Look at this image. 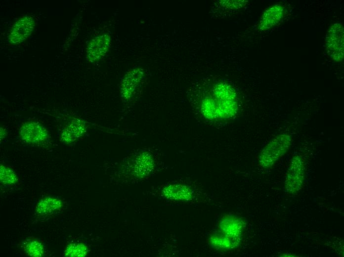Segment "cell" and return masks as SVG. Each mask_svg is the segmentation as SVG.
<instances>
[{
  "label": "cell",
  "instance_id": "cell-1",
  "mask_svg": "<svg viewBox=\"0 0 344 257\" xmlns=\"http://www.w3.org/2000/svg\"><path fill=\"white\" fill-rule=\"evenodd\" d=\"M201 110L209 118L232 117L238 110L235 91L227 84L216 85L202 101Z\"/></svg>",
  "mask_w": 344,
  "mask_h": 257
},
{
  "label": "cell",
  "instance_id": "cell-2",
  "mask_svg": "<svg viewBox=\"0 0 344 257\" xmlns=\"http://www.w3.org/2000/svg\"><path fill=\"white\" fill-rule=\"evenodd\" d=\"M292 141V136L286 133H281L272 138L260 153L258 161L261 167H272L288 151Z\"/></svg>",
  "mask_w": 344,
  "mask_h": 257
},
{
  "label": "cell",
  "instance_id": "cell-3",
  "mask_svg": "<svg viewBox=\"0 0 344 257\" xmlns=\"http://www.w3.org/2000/svg\"><path fill=\"white\" fill-rule=\"evenodd\" d=\"M146 82L145 74L141 68L129 70L120 83L121 96L123 100L130 102L139 96Z\"/></svg>",
  "mask_w": 344,
  "mask_h": 257
},
{
  "label": "cell",
  "instance_id": "cell-4",
  "mask_svg": "<svg viewBox=\"0 0 344 257\" xmlns=\"http://www.w3.org/2000/svg\"><path fill=\"white\" fill-rule=\"evenodd\" d=\"M305 176V163L299 155L293 157L285 175L284 190L289 195H295L302 187Z\"/></svg>",
  "mask_w": 344,
  "mask_h": 257
},
{
  "label": "cell",
  "instance_id": "cell-5",
  "mask_svg": "<svg viewBox=\"0 0 344 257\" xmlns=\"http://www.w3.org/2000/svg\"><path fill=\"white\" fill-rule=\"evenodd\" d=\"M344 26L341 23L333 25L328 31L325 44L330 57L336 62H341L344 58Z\"/></svg>",
  "mask_w": 344,
  "mask_h": 257
},
{
  "label": "cell",
  "instance_id": "cell-6",
  "mask_svg": "<svg viewBox=\"0 0 344 257\" xmlns=\"http://www.w3.org/2000/svg\"><path fill=\"white\" fill-rule=\"evenodd\" d=\"M35 27V21L31 16H24L17 21L8 36L9 41L14 44L26 41L32 34Z\"/></svg>",
  "mask_w": 344,
  "mask_h": 257
},
{
  "label": "cell",
  "instance_id": "cell-7",
  "mask_svg": "<svg viewBox=\"0 0 344 257\" xmlns=\"http://www.w3.org/2000/svg\"><path fill=\"white\" fill-rule=\"evenodd\" d=\"M110 36L106 34L92 39L86 49V56L89 62H93L102 58L107 52L110 45Z\"/></svg>",
  "mask_w": 344,
  "mask_h": 257
},
{
  "label": "cell",
  "instance_id": "cell-8",
  "mask_svg": "<svg viewBox=\"0 0 344 257\" xmlns=\"http://www.w3.org/2000/svg\"><path fill=\"white\" fill-rule=\"evenodd\" d=\"M22 139L31 144H40L45 142L48 136L45 128L36 122L24 124L20 131Z\"/></svg>",
  "mask_w": 344,
  "mask_h": 257
},
{
  "label": "cell",
  "instance_id": "cell-9",
  "mask_svg": "<svg viewBox=\"0 0 344 257\" xmlns=\"http://www.w3.org/2000/svg\"><path fill=\"white\" fill-rule=\"evenodd\" d=\"M285 14L284 6L275 4L266 9L262 14L258 25V29L265 31L276 26L283 18Z\"/></svg>",
  "mask_w": 344,
  "mask_h": 257
},
{
  "label": "cell",
  "instance_id": "cell-10",
  "mask_svg": "<svg viewBox=\"0 0 344 257\" xmlns=\"http://www.w3.org/2000/svg\"><path fill=\"white\" fill-rule=\"evenodd\" d=\"M163 193L166 198L170 199L188 201L192 199L193 191L186 185L173 184L164 188Z\"/></svg>",
  "mask_w": 344,
  "mask_h": 257
},
{
  "label": "cell",
  "instance_id": "cell-11",
  "mask_svg": "<svg viewBox=\"0 0 344 257\" xmlns=\"http://www.w3.org/2000/svg\"><path fill=\"white\" fill-rule=\"evenodd\" d=\"M85 122L80 119L73 120L70 124L64 128L61 133L62 141L69 143L82 136L86 131Z\"/></svg>",
  "mask_w": 344,
  "mask_h": 257
},
{
  "label": "cell",
  "instance_id": "cell-12",
  "mask_svg": "<svg viewBox=\"0 0 344 257\" xmlns=\"http://www.w3.org/2000/svg\"><path fill=\"white\" fill-rule=\"evenodd\" d=\"M62 206L61 200L53 197H45L39 201L36 211L41 214H51L59 210Z\"/></svg>",
  "mask_w": 344,
  "mask_h": 257
},
{
  "label": "cell",
  "instance_id": "cell-13",
  "mask_svg": "<svg viewBox=\"0 0 344 257\" xmlns=\"http://www.w3.org/2000/svg\"><path fill=\"white\" fill-rule=\"evenodd\" d=\"M22 248L27 255L30 257H43L45 252L43 242L36 237L30 236L25 240Z\"/></svg>",
  "mask_w": 344,
  "mask_h": 257
},
{
  "label": "cell",
  "instance_id": "cell-14",
  "mask_svg": "<svg viewBox=\"0 0 344 257\" xmlns=\"http://www.w3.org/2000/svg\"><path fill=\"white\" fill-rule=\"evenodd\" d=\"M0 182L4 185H13L18 180L14 171L8 167L1 165L0 168Z\"/></svg>",
  "mask_w": 344,
  "mask_h": 257
},
{
  "label": "cell",
  "instance_id": "cell-15",
  "mask_svg": "<svg viewBox=\"0 0 344 257\" xmlns=\"http://www.w3.org/2000/svg\"><path fill=\"white\" fill-rule=\"evenodd\" d=\"M87 248L81 243H74L69 245L65 251L66 257H84L86 255Z\"/></svg>",
  "mask_w": 344,
  "mask_h": 257
}]
</instances>
